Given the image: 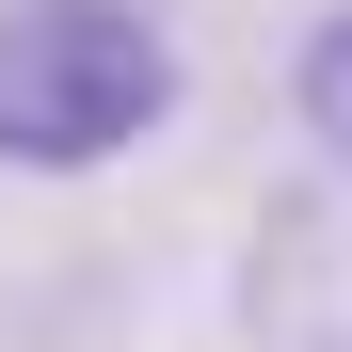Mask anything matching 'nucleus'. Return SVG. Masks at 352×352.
Here are the masks:
<instances>
[{
    "label": "nucleus",
    "instance_id": "f03ea898",
    "mask_svg": "<svg viewBox=\"0 0 352 352\" xmlns=\"http://www.w3.org/2000/svg\"><path fill=\"white\" fill-rule=\"evenodd\" d=\"M241 305H256V336H288V352H352V160L256 224Z\"/></svg>",
    "mask_w": 352,
    "mask_h": 352
},
{
    "label": "nucleus",
    "instance_id": "7ed1b4c3",
    "mask_svg": "<svg viewBox=\"0 0 352 352\" xmlns=\"http://www.w3.org/2000/svg\"><path fill=\"white\" fill-rule=\"evenodd\" d=\"M288 112H305V144H320V160H352V0L288 32Z\"/></svg>",
    "mask_w": 352,
    "mask_h": 352
},
{
    "label": "nucleus",
    "instance_id": "f257e3e1",
    "mask_svg": "<svg viewBox=\"0 0 352 352\" xmlns=\"http://www.w3.org/2000/svg\"><path fill=\"white\" fill-rule=\"evenodd\" d=\"M176 32L144 0H0V176H112L176 129Z\"/></svg>",
    "mask_w": 352,
    "mask_h": 352
}]
</instances>
